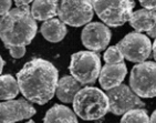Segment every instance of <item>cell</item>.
Segmentation results:
<instances>
[{"label": "cell", "mask_w": 156, "mask_h": 123, "mask_svg": "<svg viewBox=\"0 0 156 123\" xmlns=\"http://www.w3.org/2000/svg\"><path fill=\"white\" fill-rule=\"evenodd\" d=\"M20 92L27 100L37 104H45L57 91L59 75L50 61L36 58L24 64L17 74Z\"/></svg>", "instance_id": "obj_1"}, {"label": "cell", "mask_w": 156, "mask_h": 123, "mask_svg": "<svg viewBox=\"0 0 156 123\" xmlns=\"http://www.w3.org/2000/svg\"><path fill=\"white\" fill-rule=\"evenodd\" d=\"M37 33V21L29 7L15 8L1 17L0 37L5 47H26Z\"/></svg>", "instance_id": "obj_2"}, {"label": "cell", "mask_w": 156, "mask_h": 123, "mask_svg": "<svg viewBox=\"0 0 156 123\" xmlns=\"http://www.w3.org/2000/svg\"><path fill=\"white\" fill-rule=\"evenodd\" d=\"M73 110L82 120H99L108 111V98L95 87L83 88L75 96Z\"/></svg>", "instance_id": "obj_3"}, {"label": "cell", "mask_w": 156, "mask_h": 123, "mask_svg": "<svg viewBox=\"0 0 156 123\" xmlns=\"http://www.w3.org/2000/svg\"><path fill=\"white\" fill-rule=\"evenodd\" d=\"M101 58L94 51H79L71 56L69 70L81 84L94 83L101 72Z\"/></svg>", "instance_id": "obj_4"}, {"label": "cell", "mask_w": 156, "mask_h": 123, "mask_svg": "<svg viewBox=\"0 0 156 123\" xmlns=\"http://www.w3.org/2000/svg\"><path fill=\"white\" fill-rule=\"evenodd\" d=\"M93 10L103 24L108 27H120L129 21L133 15L134 1H99L92 0Z\"/></svg>", "instance_id": "obj_5"}, {"label": "cell", "mask_w": 156, "mask_h": 123, "mask_svg": "<svg viewBox=\"0 0 156 123\" xmlns=\"http://www.w3.org/2000/svg\"><path fill=\"white\" fill-rule=\"evenodd\" d=\"M129 87L141 98L156 96V62L146 61L133 67Z\"/></svg>", "instance_id": "obj_6"}, {"label": "cell", "mask_w": 156, "mask_h": 123, "mask_svg": "<svg viewBox=\"0 0 156 123\" xmlns=\"http://www.w3.org/2000/svg\"><path fill=\"white\" fill-rule=\"evenodd\" d=\"M108 98V111L115 115H123L134 109H144L145 103L126 84H120L106 91Z\"/></svg>", "instance_id": "obj_7"}, {"label": "cell", "mask_w": 156, "mask_h": 123, "mask_svg": "<svg viewBox=\"0 0 156 123\" xmlns=\"http://www.w3.org/2000/svg\"><path fill=\"white\" fill-rule=\"evenodd\" d=\"M124 58L131 62H145L152 52V42L150 38L140 32H129L116 45Z\"/></svg>", "instance_id": "obj_8"}, {"label": "cell", "mask_w": 156, "mask_h": 123, "mask_svg": "<svg viewBox=\"0 0 156 123\" xmlns=\"http://www.w3.org/2000/svg\"><path fill=\"white\" fill-rule=\"evenodd\" d=\"M93 11L91 1H62L58 16L63 24L81 27L92 20Z\"/></svg>", "instance_id": "obj_9"}, {"label": "cell", "mask_w": 156, "mask_h": 123, "mask_svg": "<svg viewBox=\"0 0 156 123\" xmlns=\"http://www.w3.org/2000/svg\"><path fill=\"white\" fill-rule=\"evenodd\" d=\"M112 33L108 26L101 22H91L83 28L81 34L82 43L92 51H102L110 43Z\"/></svg>", "instance_id": "obj_10"}, {"label": "cell", "mask_w": 156, "mask_h": 123, "mask_svg": "<svg viewBox=\"0 0 156 123\" xmlns=\"http://www.w3.org/2000/svg\"><path fill=\"white\" fill-rule=\"evenodd\" d=\"M36 112V109L27 100H9L0 104V123H16L30 119Z\"/></svg>", "instance_id": "obj_11"}, {"label": "cell", "mask_w": 156, "mask_h": 123, "mask_svg": "<svg viewBox=\"0 0 156 123\" xmlns=\"http://www.w3.org/2000/svg\"><path fill=\"white\" fill-rule=\"evenodd\" d=\"M129 24L136 32H146L151 38H156V9H141L133 12Z\"/></svg>", "instance_id": "obj_12"}, {"label": "cell", "mask_w": 156, "mask_h": 123, "mask_svg": "<svg viewBox=\"0 0 156 123\" xmlns=\"http://www.w3.org/2000/svg\"><path fill=\"white\" fill-rule=\"evenodd\" d=\"M127 74L125 63L119 64H105L101 69L99 81L103 90H111L113 88L122 84L123 80Z\"/></svg>", "instance_id": "obj_13"}, {"label": "cell", "mask_w": 156, "mask_h": 123, "mask_svg": "<svg viewBox=\"0 0 156 123\" xmlns=\"http://www.w3.org/2000/svg\"><path fill=\"white\" fill-rule=\"evenodd\" d=\"M82 90L81 83L72 75H66L59 80L55 94L63 103H73L75 96Z\"/></svg>", "instance_id": "obj_14"}, {"label": "cell", "mask_w": 156, "mask_h": 123, "mask_svg": "<svg viewBox=\"0 0 156 123\" xmlns=\"http://www.w3.org/2000/svg\"><path fill=\"white\" fill-rule=\"evenodd\" d=\"M43 123H78L76 114L66 105L54 104L47 111Z\"/></svg>", "instance_id": "obj_15"}, {"label": "cell", "mask_w": 156, "mask_h": 123, "mask_svg": "<svg viewBox=\"0 0 156 123\" xmlns=\"http://www.w3.org/2000/svg\"><path fill=\"white\" fill-rule=\"evenodd\" d=\"M40 32L45 40L50 42H59L66 37L68 29L66 24H63L60 19H51L43 22Z\"/></svg>", "instance_id": "obj_16"}, {"label": "cell", "mask_w": 156, "mask_h": 123, "mask_svg": "<svg viewBox=\"0 0 156 123\" xmlns=\"http://www.w3.org/2000/svg\"><path fill=\"white\" fill-rule=\"evenodd\" d=\"M59 2L55 0L51 1H33L31 7V13L36 20L48 21L58 16Z\"/></svg>", "instance_id": "obj_17"}, {"label": "cell", "mask_w": 156, "mask_h": 123, "mask_svg": "<svg viewBox=\"0 0 156 123\" xmlns=\"http://www.w3.org/2000/svg\"><path fill=\"white\" fill-rule=\"evenodd\" d=\"M20 88H19L18 80L10 74L1 75L0 78V99L9 100L15 99L18 96Z\"/></svg>", "instance_id": "obj_18"}, {"label": "cell", "mask_w": 156, "mask_h": 123, "mask_svg": "<svg viewBox=\"0 0 156 123\" xmlns=\"http://www.w3.org/2000/svg\"><path fill=\"white\" fill-rule=\"evenodd\" d=\"M121 123H150V117L144 109H134L123 114Z\"/></svg>", "instance_id": "obj_19"}, {"label": "cell", "mask_w": 156, "mask_h": 123, "mask_svg": "<svg viewBox=\"0 0 156 123\" xmlns=\"http://www.w3.org/2000/svg\"><path fill=\"white\" fill-rule=\"evenodd\" d=\"M103 59L108 64H119V63H123L124 56L116 45H112L105 51Z\"/></svg>", "instance_id": "obj_20"}, {"label": "cell", "mask_w": 156, "mask_h": 123, "mask_svg": "<svg viewBox=\"0 0 156 123\" xmlns=\"http://www.w3.org/2000/svg\"><path fill=\"white\" fill-rule=\"evenodd\" d=\"M10 52V56L15 59H20L26 53V47H6Z\"/></svg>", "instance_id": "obj_21"}, {"label": "cell", "mask_w": 156, "mask_h": 123, "mask_svg": "<svg viewBox=\"0 0 156 123\" xmlns=\"http://www.w3.org/2000/svg\"><path fill=\"white\" fill-rule=\"evenodd\" d=\"M0 5H1V7H0V16H1V17H5L7 13H9V12L11 11L10 8H11L12 2L10 0H2V1L0 2Z\"/></svg>", "instance_id": "obj_22"}, {"label": "cell", "mask_w": 156, "mask_h": 123, "mask_svg": "<svg viewBox=\"0 0 156 123\" xmlns=\"http://www.w3.org/2000/svg\"><path fill=\"white\" fill-rule=\"evenodd\" d=\"M144 9H156V1H140Z\"/></svg>", "instance_id": "obj_23"}, {"label": "cell", "mask_w": 156, "mask_h": 123, "mask_svg": "<svg viewBox=\"0 0 156 123\" xmlns=\"http://www.w3.org/2000/svg\"><path fill=\"white\" fill-rule=\"evenodd\" d=\"M17 5V8H23V7H28L31 3V1H15Z\"/></svg>", "instance_id": "obj_24"}, {"label": "cell", "mask_w": 156, "mask_h": 123, "mask_svg": "<svg viewBox=\"0 0 156 123\" xmlns=\"http://www.w3.org/2000/svg\"><path fill=\"white\" fill-rule=\"evenodd\" d=\"M150 123H156V110L152 113V115H151Z\"/></svg>", "instance_id": "obj_25"}, {"label": "cell", "mask_w": 156, "mask_h": 123, "mask_svg": "<svg viewBox=\"0 0 156 123\" xmlns=\"http://www.w3.org/2000/svg\"><path fill=\"white\" fill-rule=\"evenodd\" d=\"M152 50H153V57L156 61V38H155V41L153 43V47H152Z\"/></svg>", "instance_id": "obj_26"}, {"label": "cell", "mask_w": 156, "mask_h": 123, "mask_svg": "<svg viewBox=\"0 0 156 123\" xmlns=\"http://www.w3.org/2000/svg\"><path fill=\"white\" fill-rule=\"evenodd\" d=\"M0 61H1V71H2V69H3V66H5V61H3V59L1 58L0 59Z\"/></svg>", "instance_id": "obj_27"}, {"label": "cell", "mask_w": 156, "mask_h": 123, "mask_svg": "<svg viewBox=\"0 0 156 123\" xmlns=\"http://www.w3.org/2000/svg\"><path fill=\"white\" fill-rule=\"evenodd\" d=\"M28 123H34V122H33V121L31 120V121H29V122H28Z\"/></svg>", "instance_id": "obj_28"}]
</instances>
